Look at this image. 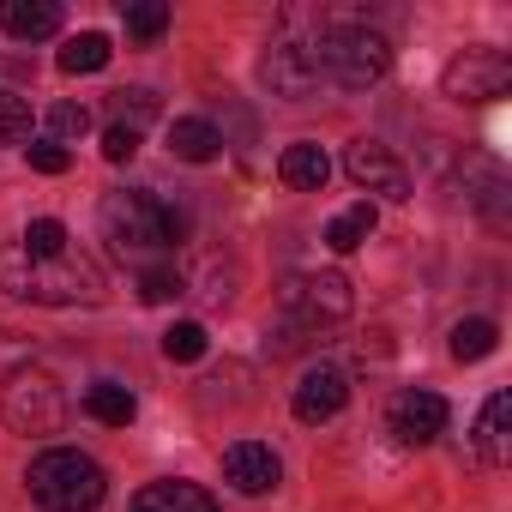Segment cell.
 <instances>
[{"instance_id":"obj_18","label":"cell","mask_w":512,"mask_h":512,"mask_svg":"<svg viewBox=\"0 0 512 512\" xmlns=\"http://www.w3.org/2000/svg\"><path fill=\"white\" fill-rule=\"evenodd\" d=\"M85 410H91L103 428H127V422L139 416V398H133L121 380H97V386L85 392Z\"/></svg>"},{"instance_id":"obj_30","label":"cell","mask_w":512,"mask_h":512,"mask_svg":"<svg viewBox=\"0 0 512 512\" xmlns=\"http://www.w3.org/2000/svg\"><path fill=\"white\" fill-rule=\"evenodd\" d=\"M133 151H139V133H133V127H121V121L103 127V157H109V163H127Z\"/></svg>"},{"instance_id":"obj_16","label":"cell","mask_w":512,"mask_h":512,"mask_svg":"<svg viewBox=\"0 0 512 512\" xmlns=\"http://www.w3.org/2000/svg\"><path fill=\"white\" fill-rule=\"evenodd\" d=\"M506 422H512V392H488V404L476 416V452H482V464H506L512 458Z\"/></svg>"},{"instance_id":"obj_8","label":"cell","mask_w":512,"mask_h":512,"mask_svg":"<svg viewBox=\"0 0 512 512\" xmlns=\"http://www.w3.org/2000/svg\"><path fill=\"white\" fill-rule=\"evenodd\" d=\"M446 97L452 103H494V97H506V85H512V61L500 55V49H464L452 67H446Z\"/></svg>"},{"instance_id":"obj_20","label":"cell","mask_w":512,"mask_h":512,"mask_svg":"<svg viewBox=\"0 0 512 512\" xmlns=\"http://www.w3.org/2000/svg\"><path fill=\"white\" fill-rule=\"evenodd\" d=\"M368 235H374V205H368V199L350 205V211H338V217L326 223V247H332V253H356Z\"/></svg>"},{"instance_id":"obj_15","label":"cell","mask_w":512,"mask_h":512,"mask_svg":"<svg viewBox=\"0 0 512 512\" xmlns=\"http://www.w3.org/2000/svg\"><path fill=\"white\" fill-rule=\"evenodd\" d=\"M278 175H284V187H296V193H320L326 175H332V157H326L314 139H296V145H284Z\"/></svg>"},{"instance_id":"obj_3","label":"cell","mask_w":512,"mask_h":512,"mask_svg":"<svg viewBox=\"0 0 512 512\" xmlns=\"http://www.w3.org/2000/svg\"><path fill=\"white\" fill-rule=\"evenodd\" d=\"M25 488L43 512H97L103 494H109V476H103L97 458H85L73 446H49V452L31 458Z\"/></svg>"},{"instance_id":"obj_21","label":"cell","mask_w":512,"mask_h":512,"mask_svg":"<svg viewBox=\"0 0 512 512\" xmlns=\"http://www.w3.org/2000/svg\"><path fill=\"white\" fill-rule=\"evenodd\" d=\"M494 344H500L494 320H458L446 350H452V362H482V356H494Z\"/></svg>"},{"instance_id":"obj_12","label":"cell","mask_w":512,"mask_h":512,"mask_svg":"<svg viewBox=\"0 0 512 512\" xmlns=\"http://www.w3.org/2000/svg\"><path fill=\"white\" fill-rule=\"evenodd\" d=\"M392 434H398L404 446L440 440V434H446V398H440V392H422V386L398 392V398H392Z\"/></svg>"},{"instance_id":"obj_2","label":"cell","mask_w":512,"mask_h":512,"mask_svg":"<svg viewBox=\"0 0 512 512\" xmlns=\"http://www.w3.org/2000/svg\"><path fill=\"white\" fill-rule=\"evenodd\" d=\"M97 217H103L109 247L127 253V260H157V253L175 247L181 229H187V217H181L175 205H163V199H151V193H133V187L103 193V211H97Z\"/></svg>"},{"instance_id":"obj_24","label":"cell","mask_w":512,"mask_h":512,"mask_svg":"<svg viewBox=\"0 0 512 512\" xmlns=\"http://www.w3.org/2000/svg\"><path fill=\"white\" fill-rule=\"evenodd\" d=\"M25 253H37V260H55V253H67V223H55V217H37L31 229H25V241H19Z\"/></svg>"},{"instance_id":"obj_14","label":"cell","mask_w":512,"mask_h":512,"mask_svg":"<svg viewBox=\"0 0 512 512\" xmlns=\"http://www.w3.org/2000/svg\"><path fill=\"white\" fill-rule=\"evenodd\" d=\"M127 512H217V500L199 482H145Z\"/></svg>"},{"instance_id":"obj_13","label":"cell","mask_w":512,"mask_h":512,"mask_svg":"<svg viewBox=\"0 0 512 512\" xmlns=\"http://www.w3.org/2000/svg\"><path fill=\"white\" fill-rule=\"evenodd\" d=\"M0 31L13 43H43L61 31V7L55 0H0Z\"/></svg>"},{"instance_id":"obj_19","label":"cell","mask_w":512,"mask_h":512,"mask_svg":"<svg viewBox=\"0 0 512 512\" xmlns=\"http://www.w3.org/2000/svg\"><path fill=\"white\" fill-rule=\"evenodd\" d=\"M109 55H115V49H109L103 31H79V37H67V49H61V73H73V79H79V73H103Z\"/></svg>"},{"instance_id":"obj_17","label":"cell","mask_w":512,"mask_h":512,"mask_svg":"<svg viewBox=\"0 0 512 512\" xmlns=\"http://www.w3.org/2000/svg\"><path fill=\"white\" fill-rule=\"evenodd\" d=\"M169 151H175L181 163H217V151H223V133H217L211 121L187 115V121H175V127H169Z\"/></svg>"},{"instance_id":"obj_5","label":"cell","mask_w":512,"mask_h":512,"mask_svg":"<svg viewBox=\"0 0 512 512\" xmlns=\"http://www.w3.org/2000/svg\"><path fill=\"white\" fill-rule=\"evenodd\" d=\"M0 416L13 434H55L67 422V398L43 368H13L0 386Z\"/></svg>"},{"instance_id":"obj_22","label":"cell","mask_w":512,"mask_h":512,"mask_svg":"<svg viewBox=\"0 0 512 512\" xmlns=\"http://www.w3.org/2000/svg\"><path fill=\"white\" fill-rule=\"evenodd\" d=\"M121 25H127V37H139V43H157V37L169 31V7H163V0H127V7H121Z\"/></svg>"},{"instance_id":"obj_4","label":"cell","mask_w":512,"mask_h":512,"mask_svg":"<svg viewBox=\"0 0 512 512\" xmlns=\"http://www.w3.org/2000/svg\"><path fill=\"white\" fill-rule=\"evenodd\" d=\"M314 55H320V79H332L344 91H368L392 73V49L368 25H320Z\"/></svg>"},{"instance_id":"obj_9","label":"cell","mask_w":512,"mask_h":512,"mask_svg":"<svg viewBox=\"0 0 512 512\" xmlns=\"http://www.w3.org/2000/svg\"><path fill=\"white\" fill-rule=\"evenodd\" d=\"M344 175H350L356 187L380 193V199H410V193H416V187H410V169H404L386 145H374V139H356V145L344 151Z\"/></svg>"},{"instance_id":"obj_28","label":"cell","mask_w":512,"mask_h":512,"mask_svg":"<svg viewBox=\"0 0 512 512\" xmlns=\"http://www.w3.org/2000/svg\"><path fill=\"white\" fill-rule=\"evenodd\" d=\"M115 109H121V127L139 133V127L157 115V97H151V91H115Z\"/></svg>"},{"instance_id":"obj_1","label":"cell","mask_w":512,"mask_h":512,"mask_svg":"<svg viewBox=\"0 0 512 512\" xmlns=\"http://www.w3.org/2000/svg\"><path fill=\"white\" fill-rule=\"evenodd\" d=\"M0 290L19 296V302H37V308H91L103 302V272L85 260V253H55V260H37L19 241L0 253Z\"/></svg>"},{"instance_id":"obj_6","label":"cell","mask_w":512,"mask_h":512,"mask_svg":"<svg viewBox=\"0 0 512 512\" xmlns=\"http://www.w3.org/2000/svg\"><path fill=\"white\" fill-rule=\"evenodd\" d=\"M314 37H320V31H314ZM314 37H296V31H284V37L266 49V61H260V79L272 85V97H290V103L314 97V85H320V55H314Z\"/></svg>"},{"instance_id":"obj_29","label":"cell","mask_w":512,"mask_h":512,"mask_svg":"<svg viewBox=\"0 0 512 512\" xmlns=\"http://www.w3.org/2000/svg\"><path fill=\"white\" fill-rule=\"evenodd\" d=\"M25 157H31V169H37V175H67V169H73V151H67V145H55V139L25 145Z\"/></svg>"},{"instance_id":"obj_23","label":"cell","mask_w":512,"mask_h":512,"mask_svg":"<svg viewBox=\"0 0 512 512\" xmlns=\"http://www.w3.org/2000/svg\"><path fill=\"white\" fill-rule=\"evenodd\" d=\"M205 350H211V338H205L199 320H175V326L163 332V356H169V362H199Z\"/></svg>"},{"instance_id":"obj_27","label":"cell","mask_w":512,"mask_h":512,"mask_svg":"<svg viewBox=\"0 0 512 512\" xmlns=\"http://www.w3.org/2000/svg\"><path fill=\"white\" fill-rule=\"evenodd\" d=\"M139 296H145V302H175V296H181V272H175V266H145Z\"/></svg>"},{"instance_id":"obj_26","label":"cell","mask_w":512,"mask_h":512,"mask_svg":"<svg viewBox=\"0 0 512 512\" xmlns=\"http://www.w3.org/2000/svg\"><path fill=\"white\" fill-rule=\"evenodd\" d=\"M49 127H55V145H61V139H85V133H91V109H85V103H55V109H49Z\"/></svg>"},{"instance_id":"obj_7","label":"cell","mask_w":512,"mask_h":512,"mask_svg":"<svg viewBox=\"0 0 512 512\" xmlns=\"http://www.w3.org/2000/svg\"><path fill=\"white\" fill-rule=\"evenodd\" d=\"M284 308L296 320H308V326H338V320H350L356 290H350L344 272H308V278H290L284 284Z\"/></svg>"},{"instance_id":"obj_25","label":"cell","mask_w":512,"mask_h":512,"mask_svg":"<svg viewBox=\"0 0 512 512\" xmlns=\"http://www.w3.org/2000/svg\"><path fill=\"white\" fill-rule=\"evenodd\" d=\"M31 97H19V91H7L0 85V139H31Z\"/></svg>"},{"instance_id":"obj_11","label":"cell","mask_w":512,"mask_h":512,"mask_svg":"<svg viewBox=\"0 0 512 512\" xmlns=\"http://www.w3.org/2000/svg\"><path fill=\"white\" fill-rule=\"evenodd\" d=\"M278 476H284V464H278L272 446H260V440H235V446H223V482H229L235 494H272Z\"/></svg>"},{"instance_id":"obj_10","label":"cell","mask_w":512,"mask_h":512,"mask_svg":"<svg viewBox=\"0 0 512 512\" xmlns=\"http://www.w3.org/2000/svg\"><path fill=\"white\" fill-rule=\"evenodd\" d=\"M350 404V380H344V368H332V362H320V368H308L302 380H296V398H290V410H296V422H332L338 410Z\"/></svg>"}]
</instances>
